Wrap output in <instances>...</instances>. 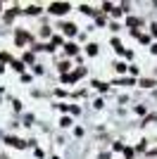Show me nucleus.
<instances>
[{
	"label": "nucleus",
	"mask_w": 157,
	"mask_h": 159,
	"mask_svg": "<svg viewBox=\"0 0 157 159\" xmlns=\"http://www.w3.org/2000/svg\"><path fill=\"white\" fill-rule=\"evenodd\" d=\"M52 12L55 14H64L67 10H69V5H67V2H52V7H50Z\"/></svg>",
	"instance_id": "f257e3e1"
},
{
	"label": "nucleus",
	"mask_w": 157,
	"mask_h": 159,
	"mask_svg": "<svg viewBox=\"0 0 157 159\" xmlns=\"http://www.w3.org/2000/svg\"><path fill=\"white\" fill-rule=\"evenodd\" d=\"M64 31L69 33V36H74V33H76V26H74V24H67V26H64Z\"/></svg>",
	"instance_id": "f03ea898"
}]
</instances>
